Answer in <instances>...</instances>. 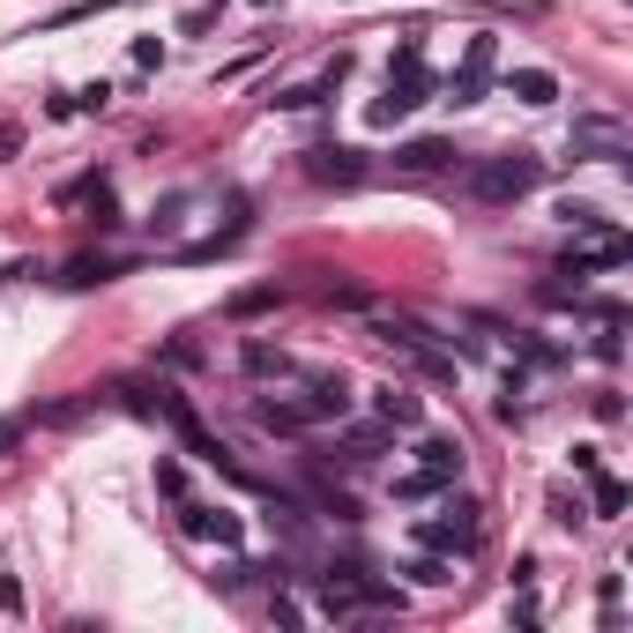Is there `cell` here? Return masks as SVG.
Here are the masks:
<instances>
[{
	"label": "cell",
	"mask_w": 633,
	"mask_h": 633,
	"mask_svg": "<svg viewBox=\"0 0 633 633\" xmlns=\"http://www.w3.org/2000/svg\"><path fill=\"white\" fill-rule=\"evenodd\" d=\"M537 187H545V165H537L529 150L492 157V165L469 171V194H477V202H522V194H537Z\"/></svg>",
	"instance_id": "6da1fadb"
},
{
	"label": "cell",
	"mask_w": 633,
	"mask_h": 633,
	"mask_svg": "<svg viewBox=\"0 0 633 633\" xmlns=\"http://www.w3.org/2000/svg\"><path fill=\"white\" fill-rule=\"evenodd\" d=\"M477 514H485L477 500H447V506H440V514L418 529L425 551H455V559H469V551H477V537H485V522H477Z\"/></svg>",
	"instance_id": "7a4b0ae2"
},
{
	"label": "cell",
	"mask_w": 633,
	"mask_h": 633,
	"mask_svg": "<svg viewBox=\"0 0 633 633\" xmlns=\"http://www.w3.org/2000/svg\"><path fill=\"white\" fill-rule=\"evenodd\" d=\"M633 261V239L626 231H611L604 216L596 224H582V239H574V253H566V276H596V268H626Z\"/></svg>",
	"instance_id": "3957f363"
},
{
	"label": "cell",
	"mask_w": 633,
	"mask_h": 633,
	"mask_svg": "<svg viewBox=\"0 0 633 633\" xmlns=\"http://www.w3.org/2000/svg\"><path fill=\"white\" fill-rule=\"evenodd\" d=\"M298 425H336L350 418V380L343 373H306V395H291Z\"/></svg>",
	"instance_id": "277c9868"
},
{
	"label": "cell",
	"mask_w": 633,
	"mask_h": 633,
	"mask_svg": "<svg viewBox=\"0 0 633 633\" xmlns=\"http://www.w3.org/2000/svg\"><path fill=\"white\" fill-rule=\"evenodd\" d=\"M306 179H313V187H366V179H373V165H366L358 150L321 142V150H306Z\"/></svg>",
	"instance_id": "5b68a950"
},
{
	"label": "cell",
	"mask_w": 633,
	"mask_h": 633,
	"mask_svg": "<svg viewBox=\"0 0 633 633\" xmlns=\"http://www.w3.org/2000/svg\"><path fill=\"white\" fill-rule=\"evenodd\" d=\"M492 60H500V38H469L463 68H455V83H447V97H455V105H477V97L492 89Z\"/></svg>",
	"instance_id": "8992f818"
},
{
	"label": "cell",
	"mask_w": 633,
	"mask_h": 633,
	"mask_svg": "<svg viewBox=\"0 0 633 633\" xmlns=\"http://www.w3.org/2000/svg\"><path fill=\"white\" fill-rule=\"evenodd\" d=\"M179 529L187 537H202V545H239L247 529H239V514H224V506H202V500H179Z\"/></svg>",
	"instance_id": "52a82bcc"
},
{
	"label": "cell",
	"mask_w": 633,
	"mask_h": 633,
	"mask_svg": "<svg viewBox=\"0 0 633 633\" xmlns=\"http://www.w3.org/2000/svg\"><path fill=\"white\" fill-rule=\"evenodd\" d=\"M574 157H604V165H619V157H626V127L604 120V112H582V120H574Z\"/></svg>",
	"instance_id": "ba28073f"
},
{
	"label": "cell",
	"mask_w": 633,
	"mask_h": 633,
	"mask_svg": "<svg viewBox=\"0 0 633 633\" xmlns=\"http://www.w3.org/2000/svg\"><path fill=\"white\" fill-rule=\"evenodd\" d=\"M463 165V150H455V142H440V134H425V142H403V150H395V171H403V179H432V171H455Z\"/></svg>",
	"instance_id": "9c48e42d"
},
{
	"label": "cell",
	"mask_w": 633,
	"mask_h": 633,
	"mask_svg": "<svg viewBox=\"0 0 633 633\" xmlns=\"http://www.w3.org/2000/svg\"><path fill=\"white\" fill-rule=\"evenodd\" d=\"M418 469H425V477H440V485H455V477H463V440L425 432V440H418Z\"/></svg>",
	"instance_id": "30bf717a"
},
{
	"label": "cell",
	"mask_w": 633,
	"mask_h": 633,
	"mask_svg": "<svg viewBox=\"0 0 633 633\" xmlns=\"http://www.w3.org/2000/svg\"><path fill=\"white\" fill-rule=\"evenodd\" d=\"M373 410H380L387 425H418V418H425V403L410 395V387H403V380H387V387H373Z\"/></svg>",
	"instance_id": "8fae6325"
},
{
	"label": "cell",
	"mask_w": 633,
	"mask_h": 633,
	"mask_svg": "<svg viewBox=\"0 0 633 633\" xmlns=\"http://www.w3.org/2000/svg\"><path fill=\"white\" fill-rule=\"evenodd\" d=\"M506 97H522V105H551V97H559V75H551V68H514V75H506Z\"/></svg>",
	"instance_id": "7c38bea8"
},
{
	"label": "cell",
	"mask_w": 633,
	"mask_h": 633,
	"mask_svg": "<svg viewBox=\"0 0 633 633\" xmlns=\"http://www.w3.org/2000/svg\"><path fill=\"white\" fill-rule=\"evenodd\" d=\"M387 432H395L387 418L380 425H350V432H343V463H373L380 447H387Z\"/></svg>",
	"instance_id": "4fadbf2b"
},
{
	"label": "cell",
	"mask_w": 633,
	"mask_h": 633,
	"mask_svg": "<svg viewBox=\"0 0 633 633\" xmlns=\"http://www.w3.org/2000/svg\"><path fill=\"white\" fill-rule=\"evenodd\" d=\"M127 261H112V253H83V261H68V276L60 284H112Z\"/></svg>",
	"instance_id": "5bb4252c"
},
{
	"label": "cell",
	"mask_w": 633,
	"mask_h": 633,
	"mask_svg": "<svg viewBox=\"0 0 633 633\" xmlns=\"http://www.w3.org/2000/svg\"><path fill=\"white\" fill-rule=\"evenodd\" d=\"M268 306H284V284H253V291H239L224 313H231V321H253V313H268Z\"/></svg>",
	"instance_id": "9a60e30c"
},
{
	"label": "cell",
	"mask_w": 633,
	"mask_h": 633,
	"mask_svg": "<svg viewBox=\"0 0 633 633\" xmlns=\"http://www.w3.org/2000/svg\"><path fill=\"white\" fill-rule=\"evenodd\" d=\"M89 410H97V395H75V403H45L38 425H83Z\"/></svg>",
	"instance_id": "2e32d148"
},
{
	"label": "cell",
	"mask_w": 633,
	"mask_h": 633,
	"mask_svg": "<svg viewBox=\"0 0 633 633\" xmlns=\"http://www.w3.org/2000/svg\"><path fill=\"white\" fill-rule=\"evenodd\" d=\"M596 514H604V522H611V514H626V485H619V477H604V469H596Z\"/></svg>",
	"instance_id": "e0dca14e"
},
{
	"label": "cell",
	"mask_w": 633,
	"mask_h": 633,
	"mask_svg": "<svg viewBox=\"0 0 633 633\" xmlns=\"http://www.w3.org/2000/svg\"><path fill=\"white\" fill-rule=\"evenodd\" d=\"M410 574H418L425 589H447V582H455V566H447L440 551H425V559H418V566H410Z\"/></svg>",
	"instance_id": "ac0fdd59"
},
{
	"label": "cell",
	"mask_w": 633,
	"mask_h": 633,
	"mask_svg": "<svg viewBox=\"0 0 633 633\" xmlns=\"http://www.w3.org/2000/svg\"><path fill=\"white\" fill-rule=\"evenodd\" d=\"M440 492V477H425V469H403L395 477V500H432Z\"/></svg>",
	"instance_id": "d6986e66"
},
{
	"label": "cell",
	"mask_w": 633,
	"mask_h": 633,
	"mask_svg": "<svg viewBox=\"0 0 633 633\" xmlns=\"http://www.w3.org/2000/svg\"><path fill=\"white\" fill-rule=\"evenodd\" d=\"M247 373H291V358H284V350H261V343H253V350H247Z\"/></svg>",
	"instance_id": "ffe728a7"
},
{
	"label": "cell",
	"mask_w": 633,
	"mask_h": 633,
	"mask_svg": "<svg viewBox=\"0 0 633 633\" xmlns=\"http://www.w3.org/2000/svg\"><path fill=\"white\" fill-rule=\"evenodd\" d=\"M596 216H604L596 202H559V224H566V231H582V224H596Z\"/></svg>",
	"instance_id": "44dd1931"
},
{
	"label": "cell",
	"mask_w": 633,
	"mask_h": 633,
	"mask_svg": "<svg viewBox=\"0 0 633 633\" xmlns=\"http://www.w3.org/2000/svg\"><path fill=\"white\" fill-rule=\"evenodd\" d=\"M596 596H604V626H619V604H626V589H619V574H604V589H596Z\"/></svg>",
	"instance_id": "7402d4cb"
},
{
	"label": "cell",
	"mask_w": 633,
	"mask_h": 633,
	"mask_svg": "<svg viewBox=\"0 0 633 633\" xmlns=\"http://www.w3.org/2000/svg\"><path fill=\"white\" fill-rule=\"evenodd\" d=\"M157 485H165L171 500H187V477H179V463H157Z\"/></svg>",
	"instance_id": "603a6c76"
},
{
	"label": "cell",
	"mask_w": 633,
	"mask_h": 633,
	"mask_svg": "<svg viewBox=\"0 0 633 633\" xmlns=\"http://www.w3.org/2000/svg\"><path fill=\"white\" fill-rule=\"evenodd\" d=\"M0 611H23V582L15 574H0Z\"/></svg>",
	"instance_id": "cb8c5ba5"
},
{
	"label": "cell",
	"mask_w": 633,
	"mask_h": 633,
	"mask_svg": "<svg viewBox=\"0 0 633 633\" xmlns=\"http://www.w3.org/2000/svg\"><path fill=\"white\" fill-rule=\"evenodd\" d=\"M23 447V418H0V455H15Z\"/></svg>",
	"instance_id": "d4e9b609"
},
{
	"label": "cell",
	"mask_w": 633,
	"mask_h": 633,
	"mask_svg": "<svg viewBox=\"0 0 633 633\" xmlns=\"http://www.w3.org/2000/svg\"><path fill=\"white\" fill-rule=\"evenodd\" d=\"M15 150H23V127H0V165H8Z\"/></svg>",
	"instance_id": "484cf974"
}]
</instances>
